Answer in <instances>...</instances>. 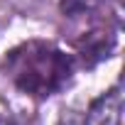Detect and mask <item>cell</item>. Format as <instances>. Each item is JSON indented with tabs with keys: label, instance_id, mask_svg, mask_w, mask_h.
Segmentation results:
<instances>
[{
	"label": "cell",
	"instance_id": "cell-1",
	"mask_svg": "<svg viewBox=\"0 0 125 125\" xmlns=\"http://www.w3.org/2000/svg\"><path fill=\"white\" fill-rule=\"evenodd\" d=\"M3 71L20 93L32 98H49L69 86L76 71V56L54 42L30 39L5 54Z\"/></svg>",
	"mask_w": 125,
	"mask_h": 125
},
{
	"label": "cell",
	"instance_id": "cell-2",
	"mask_svg": "<svg viewBox=\"0 0 125 125\" xmlns=\"http://www.w3.org/2000/svg\"><path fill=\"white\" fill-rule=\"evenodd\" d=\"M123 120V88L115 83L110 91L91 101L86 110V125H120Z\"/></svg>",
	"mask_w": 125,
	"mask_h": 125
},
{
	"label": "cell",
	"instance_id": "cell-3",
	"mask_svg": "<svg viewBox=\"0 0 125 125\" xmlns=\"http://www.w3.org/2000/svg\"><path fill=\"white\" fill-rule=\"evenodd\" d=\"M113 44H115V30H110V27H96V30L86 32L76 42V52H79L76 56L81 59L83 66H93L96 61H101V59H105L110 54Z\"/></svg>",
	"mask_w": 125,
	"mask_h": 125
},
{
	"label": "cell",
	"instance_id": "cell-4",
	"mask_svg": "<svg viewBox=\"0 0 125 125\" xmlns=\"http://www.w3.org/2000/svg\"><path fill=\"white\" fill-rule=\"evenodd\" d=\"M105 0H59V8L66 17H81L93 10H98Z\"/></svg>",
	"mask_w": 125,
	"mask_h": 125
},
{
	"label": "cell",
	"instance_id": "cell-5",
	"mask_svg": "<svg viewBox=\"0 0 125 125\" xmlns=\"http://www.w3.org/2000/svg\"><path fill=\"white\" fill-rule=\"evenodd\" d=\"M0 125H12V120H10V118H5V115H0Z\"/></svg>",
	"mask_w": 125,
	"mask_h": 125
}]
</instances>
